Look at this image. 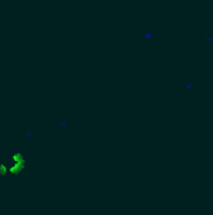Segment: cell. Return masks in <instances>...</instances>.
<instances>
[{"label":"cell","instance_id":"cell-1","mask_svg":"<svg viewBox=\"0 0 213 215\" xmlns=\"http://www.w3.org/2000/svg\"><path fill=\"white\" fill-rule=\"evenodd\" d=\"M201 85L199 79H183L181 83L182 92H192Z\"/></svg>","mask_w":213,"mask_h":215},{"label":"cell","instance_id":"cell-2","mask_svg":"<svg viewBox=\"0 0 213 215\" xmlns=\"http://www.w3.org/2000/svg\"><path fill=\"white\" fill-rule=\"evenodd\" d=\"M69 130V120L68 118H58L55 121V131L56 132H68Z\"/></svg>","mask_w":213,"mask_h":215},{"label":"cell","instance_id":"cell-3","mask_svg":"<svg viewBox=\"0 0 213 215\" xmlns=\"http://www.w3.org/2000/svg\"><path fill=\"white\" fill-rule=\"evenodd\" d=\"M142 35H143V38H144L145 40H150V39L154 38L155 32H154L153 28L144 27V28H142Z\"/></svg>","mask_w":213,"mask_h":215},{"label":"cell","instance_id":"cell-4","mask_svg":"<svg viewBox=\"0 0 213 215\" xmlns=\"http://www.w3.org/2000/svg\"><path fill=\"white\" fill-rule=\"evenodd\" d=\"M23 135H24V137L26 138L28 143H34L35 142V136H36L35 131H26V132H24Z\"/></svg>","mask_w":213,"mask_h":215},{"label":"cell","instance_id":"cell-5","mask_svg":"<svg viewBox=\"0 0 213 215\" xmlns=\"http://www.w3.org/2000/svg\"><path fill=\"white\" fill-rule=\"evenodd\" d=\"M203 43L207 47H213V33H206L203 37Z\"/></svg>","mask_w":213,"mask_h":215}]
</instances>
